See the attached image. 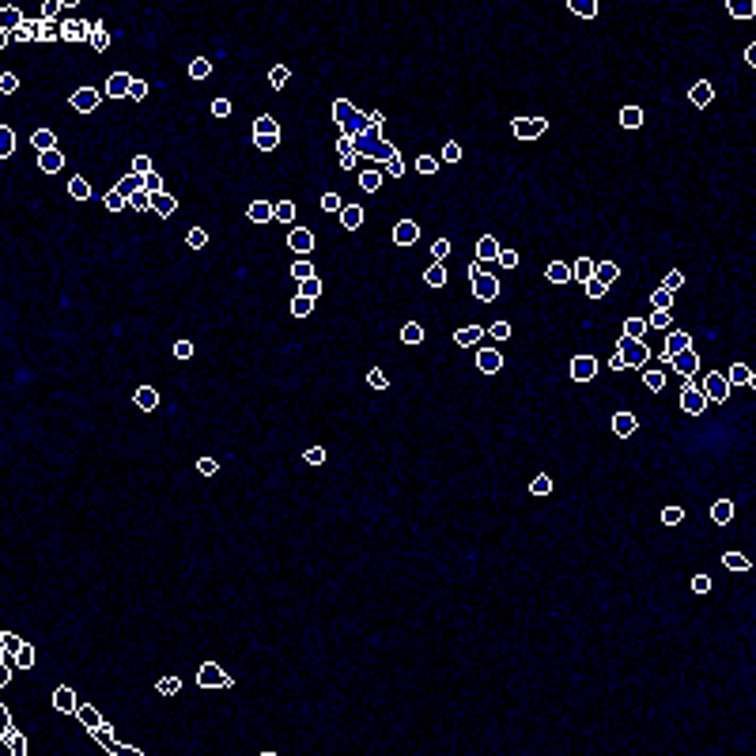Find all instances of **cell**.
I'll return each mask as SVG.
<instances>
[{"mask_svg": "<svg viewBox=\"0 0 756 756\" xmlns=\"http://www.w3.org/2000/svg\"><path fill=\"white\" fill-rule=\"evenodd\" d=\"M314 246H318V238H314V231H310L306 223H295L291 231H288V250H291V257H310Z\"/></svg>", "mask_w": 756, "mask_h": 756, "instance_id": "3957f363", "label": "cell"}, {"mask_svg": "<svg viewBox=\"0 0 756 756\" xmlns=\"http://www.w3.org/2000/svg\"><path fill=\"white\" fill-rule=\"evenodd\" d=\"M129 212H140V216H144V212H151V193H144V190H140V193H133V197H129Z\"/></svg>", "mask_w": 756, "mask_h": 756, "instance_id": "b9f144b4", "label": "cell"}, {"mask_svg": "<svg viewBox=\"0 0 756 756\" xmlns=\"http://www.w3.org/2000/svg\"><path fill=\"white\" fill-rule=\"evenodd\" d=\"M151 212L159 216V220H174V216L182 212V201L174 197L170 190H163V193H151Z\"/></svg>", "mask_w": 756, "mask_h": 756, "instance_id": "7c38bea8", "label": "cell"}, {"mask_svg": "<svg viewBox=\"0 0 756 756\" xmlns=\"http://www.w3.org/2000/svg\"><path fill=\"white\" fill-rule=\"evenodd\" d=\"M163 190H167V178H163L159 170L144 174V193H163Z\"/></svg>", "mask_w": 756, "mask_h": 756, "instance_id": "ee69618b", "label": "cell"}, {"mask_svg": "<svg viewBox=\"0 0 756 756\" xmlns=\"http://www.w3.org/2000/svg\"><path fill=\"white\" fill-rule=\"evenodd\" d=\"M692 382H696L699 390H704L707 405H726V401H730V393H733V386L726 382V375H722V371H715V367H704Z\"/></svg>", "mask_w": 756, "mask_h": 756, "instance_id": "6da1fadb", "label": "cell"}, {"mask_svg": "<svg viewBox=\"0 0 756 756\" xmlns=\"http://www.w3.org/2000/svg\"><path fill=\"white\" fill-rule=\"evenodd\" d=\"M665 367H670L673 375H681V378H696L699 371H704V359H699L696 348H685V352H677Z\"/></svg>", "mask_w": 756, "mask_h": 756, "instance_id": "277c9868", "label": "cell"}, {"mask_svg": "<svg viewBox=\"0 0 756 756\" xmlns=\"http://www.w3.org/2000/svg\"><path fill=\"white\" fill-rule=\"evenodd\" d=\"M722 375H726V382H730L733 390H741V386H752V382H756V371H752L749 364H741V359H733V364H730L726 371H722Z\"/></svg>", "mask_w": 756, "mask_h": 756, "instance_id": "e0dca14e", "label": "cell"}, {"mask_svg": "<svg viewBox=\"0 0 756 756\" xmlns=\"http://www.w3.org/2000/svg\"><path fill=\"white\" fill-rule=\"evenodd\" d=\"M330 114H333V122H337V125H344L348 117L356 114V103H352L348 95H337V98H333V106H330Z\"/></svg>", "mask_w": 756, "mask_h": 756, "instance_id": "1f68e13d", "label": "cell"}, {"mask_svg": "<svg viewBox=\"0 0 756 756\" xmlns=\"http://www.w3.org/2000/svg\"><path fill=\"white\" fill-rule=\"evenodd\" d=\"M601 371H605V364H601L598 356H590V352H578V356H571V364H567V375H571L575 382H594Z\"/></svg>", "mask_w": 756, "mask_h": 756, "instance_id": "7a4b0ae2", "label": "cell"}, {"mask_svg": "<svg viewBox=\"0 0 756 756\" xmlns=\"http://www.w3.org/2000/svg\"><path fill=\"white\" fill-rule=\"evenodd\" d=\"M61 12H64V0H42V4H38V19H42V23H57Z\"/></svg>", "mask_w": 756, "mask_h": 756, "instance_id": "8d00e7d4", "label": "cell"}, {"mask_svg": "<svg viewBox=\"0 0 756 756\" xmlns=\"http://www.w3.org/2000/svg\"><path fill=\"white\" fill-rule=\"evenodd\" d=\"M12 662H16V673H30L38 665V646L35 643H23V651H19Z\"/></svg>", "mask_w": 756, "mask_h": 756, "instance_id": "f546056e", "label": "cell"}, {"mask_svg": "<svg viewBox=\"0 0 756 756\" xmlns=\"http://www.w3.org/2000/svg\"><path fill=\"white\" fill-rule=\"evenodd\" d=\"M598 261H601V257H575V261H571V280L578 284V288L594 280V265H598Z\"/></svg>", "mask_w": 756, "mask_h": 756, "instance_id": "cb8c5ba5", "label": "cell"}, {"mask_svg": "<svg viewBox=\"0 0 756 756\" xmlns=\"http://www.w3.org/2000/svg\"><path fill=\"white\" fill-rule=\"evenodd\" d=\"M95 201H103V208H106V212H125V208H129V201H125V197L117 193V190H110L106 197H95Z\"/></svg>", "mask_w": 756, "mask_h": 756, "instance_id": "f35d334b", "label": "cell"}, {"mask_svg": "<svg viewBox=\"0 0 756 756\" xmlns=\"http://www.w3.org/2000/svg\"><path fill=\"white\" fill-rule=\"evenodd\" d=\"M420 235H424V227L412 220V216H401L397 223H393V243L397 246H416L420 243Z\"/></svg>", "mask_w": 756, "mask_h": 756, "instance_id": "8fae6325", "label": "cell"}, {"mask_svg": "<svg viewBox=\"0 0 756 756\" xmlns=\"http://www.w3.org/2000/svg\"><path fill=\"white\" fill-rule=\"evenodd\" d=\"M477 371H480V375H499V371H503V352H499V344L484 341V344L477 348Z\"/></svg>", "mask_w": 756, "mask_h": 756, "instance_id": "52a82bcc", "label": "cell"}, {"mask_svg": "<svg viewBox=\"0 0 756 756\" xmlns=\"http://www.w3.org/2000/svg\"><path fill=\"white\" fill-rule=\"evenodd\" d=\"M114 190H117V193H122L125 201H129V197H133V193H140V190H144V178H140V174H129V170H125L122 178H117V185H114Z\"/></svg>", "mask_w": 756, "mask_h": 756, "instance_id": "d590c367", "label": "cell"}, {"mask_svg": "<svg viewBox=\"0 0 756 756\" xmlns=\"http://www.w3.org/2000/svg\"><path fill=\"white\" fill-rule=\"evenodd\" d=\"M129 401H133V409H136V412H156V409H159V390L151 386V382H140Z\"/></svg>", "mask_w": 756, "mask_h": 756, "instance_id": "4fadbf2b", "label": "cell"}, {"mask_svg": "<svg viewBox=\"0 0 756 756\" xmlns=\"http://www.w3.org/2000/svg\"><path fill=\"white\" fill-rule=\"evenodd\" d=\"M151 95V83L144 80V76H133V91H129V103H148Z\"/></svg>", "mask_w": 756, "mask_h": 756, "instance_id": "ab89813d", "label": "cell"}, {"mask_svg": "<svg viewBox=\"0 0 756 756\" xmlns=\"http://www.w3.org/2000/svg\"><path fill=\"white\" fill-rule=\"evenodd\" d=\"M64 193L72 197V201H95V185L83 178V174H76V170H64Z\"/></svg>", "mask_w": 756, "mask_h": 756, "instance_id": "9c48e42d", "label": "cell"}, {"mask_svg": "<svg viewBox=\"0 0 756 756\" xmlns=\"http://www.w3.org/2000/svg\"><path fill=\"white\" fill-rule=\"evenodd\" d=\"M594 280H598V284H605V288H612V284L620 280V261H612V257H601L598 265H594Z\"/></svg>", "mask_w": 756, "mask_h": 756, "instance_id": "603a6c76", "label": "cell"}, {"mask_svg": "<svg viewBox=\"0 0 756 756\" xmlns=\"http://www.w3.org/2000/svg\"><path fill=\"white\" fill-rule=\"evenodd\" d=\"M726 19H733V23H756V0H726Z\"/></svg>", "mask_w": 756, "mask_h": 756, "instance_id": "ffe728a7", "label": "cell"}, {"mask_svg": "<svg viewBox=\"0 0 756 756\" xmlns=\"http://www.w3.org/2000/svg\"><path fill=\"white\" fill-rule=\"evenodd\" d=\"M651 333L646 330V314H628L620 325V337H632V341H643V337Z\"/></svg>", "mask_w": 756, "mask_h": 756, "instance_id": "4316f807", "label": "cell"}, {"mask_svg": "<svg viewBox=\"0 0 756 756\" xmlns=\"http://www.w3.org/2000/svg\"><path fill=\"white\" fill-rule=\"evenodd\" d=\"M367 386L375 390V393H386V390H390V378H386V371H382V367H371V371H367Z\"/></svg>", "mask_w": 756, "mask_h": 756, "instance_id": "60d3db41", "label": "cell"}, {"mask_svg": "<svg viewBox=\"0 0 756 756\" xmlns=\"http://www.w3.org/2000/svg\"><path fill=\"white\" fill-rule=\"evenodd\" d=\"M16 151H19V133H16V125L0 122V159H12Z\"/></svg>", "mask_w": 756, "mask_h": 756, "instance_id": "d4e9b609", "label": "cell"}, {"mask_svg": "<svg viewBox=\"0 0 756 756\" xmlns=\"http://www.w3.org/2000/svg\"><path fill=\"white\" fill-rule=\"evenodd\" d=\"M288 277H291L295 284H303V280L318 277V269H314V261H310V257H291V265H288Z\"/></svg>", "mask_w": 756, "mask_h": 756, "instance_id": "83f0119b", "label": "cell"}, {"mask_svg": "<svg viewBox=\"0 0 756 756\" xmlns=\"http://www.w3.org/2000/svg\"><path fill=\"white\" fill-rule=\"evenodd\" d=\"M412 170L420 174V178H435V174L443 170V163L435 159V151H420V156L412 159Z\"/></svg>", "mask_w": 756, "mask_h": 756, "instance_id": "484cf974", "label": "cell"}, {"mask_svg": "<svg viewBox=\"0 0 756 756\" xmlns=\"http://www.w3.org/2000/svg\"><path fill=\"white\" fill-rule=\"evenodd\" d=\"M314 303H318V299H306V295L295 291L291 299H288V314H291V318H310V314H314Z\"/></svg>", "mask_w": 756, "mask_h": 756, "instance_id": "e575fe53", "label": "cell"}, {"mask_svg": "<svg viewBox=\"0 0 756 756\" xmlns=\"http://www.w3.org/2000/svg\"><path fill=\"white\" fill-rule=\"evenodd\" d=\"M23 643H27V639H23V635H19V632H12V628H0V651H4V654H12V658H16V654L23 651Z\"/></svg>", "mask_w": 756, "mask_h": 756, "instance_id": "836d02e7", "label": "cell"}, {"mask_svg": "<svg viewBox=\"0 0 756 756\" xmlns=\"http://www.w3.org/2000/svg\"><path fill=\"white\" fill-rule=\"evenodd\" d=\"M364 220H367V208L359 204V201H348L341 212H337V223L348 227V231H359V227H364Z\"/></svg>", "mask_w": 756, "mask_h": 756, "instance_id": "2e32d148", "label": "cell"}, {"mask_svg": "<svg viewBox=\"0 0 756 756\" xmlns=\"http://www.w3.org/2000/svg\"><path fill=\"white\" fill-rule=\"evenodd\" d=\"M446 280H450V272H446L443 261H431V265L424 269V284H427V288H446Z\"/></svg>", "mask_w": 756, "mask_h": 756, "instance_id": "4dcf8cb0", "label": "cell"}, {"mask_svg": "<svg viewBox=\"0 0 756 756\" xmlns=\"http://www.w3.org/2000/svg\"><path fill=\"white\" fill-rule=\"evenodd\" d=\"M23 19H27L23 4H4L0 8V30H8V35H16V30L23 27Z\"/></svg>", "mask_w": 756, "mask_h": 756, "instance_id": "7402d4cb", "label": "cell"}, {"mask_svg": "<svg viewBox=\"0 0 756 756\" xmlns=\"http://www.w3.org/2000/svg\"><path fill=\"white\" fill-rule=\"evenodd\" d=\"M386 182H390V178H386V170H382V167H375V163H371V159H367V167L356 174V185H359V193H367V197H371V193H378Z\"/></svg>", "mask_w": 756, "mask_h": 756, "instance_id": "ba28073f", "label": "cell"}, {"mask_svg": "<svg viewBox=\"0 0 756 756\" xmlns=\"http://www.w3.org/2000/svg\"><path fill=\"white\" fill-rule=\"evenodd\" d=\"M322 288H325V284H322V277H310V280H303L295 291H299V295H306V299H318V295H322Z\"/></svg>", "mask_w": 756, "mask_h": 756, "instance_id": "7bdbcfd3", "label": "cell"}, {"mask_svg": "<svg viewBox=\"0 0 756 756\" xmlns=\"http://www.w3.org/2000/svg\"><path fill=\"white\" fill-rule=\"evenodd\" d=\"M662 288H665V291H673V295H681V291L688 288L685 269H670V272H665V277H662Z\"/></svg>", "mask_w": 756, "mask_h": 756, "instance_id": "74e56055", "label": "cell"}, {"mask_svg": "<svg viewBox=\"0 0 756 756\" xmlns=\"http://www.w3.org/2000/svg\"><path fill=\"white\" fill-rule=\"evenodd\" d=\"M571 261L575 257H552L549 265H545V280H549L552 288H567V284H575L571 280Z\"/></svg>", "mask_w": 756, "mask_h": 756, "instance_id": "30bf717a", "label": "cell"}, {"mask_svg": "<svg viewBox=\"0 0 756 756\" xmlns=\"http://www.w3.org/2000/svg\"><path fill=\"white\" fill-rule=\"evenodd\" d=\"M0 741L8 745V752H12V756H30V733H27L23 726H12Z\"/></svg>", "mask_w": 756, "mask_h": 756, "instance_id": "44dd1931", "label": "cell"}, {"mask_svg": "<svg viewBox=\"0 0 756 756\" xmlns=\"http://www.w3.org/2000/svg\"><path fill=\"white\" fill-rule=\"evenodd\" d=\"M719 564L726 567V571H733V575H745V571H752V567H756V560H752V556H745L741 549H726V552L719 556Z\"/></svg>", "mask_w": 756, "mask_h": 756, "instance_id": "9a60e30c", "label": "cell"}, {"mask_svg": "<svg viewBox=\"0 0 756 756\" xmlns=\"http://www.w3.org/2000/svg\"><path fill=\"white\" fill-rule=\"evenodd\" d=\"M265 197V193H261ZM272 220H277L280 227H295V220H299V208H295L291 197H272Z\"/></svg>", "mask_w": 756, "mask_h": 756, "instance_id": "5bb4252c", "label": "cell"}, {"mask_svg": "<svg viewBox=\"0 0 756 756\" xmlns=\"http://www.w3.org/2000/svg\"><path fill=\"white\" fill-rule=\"evenodd\" d=\"M401 341L409 344V348H424V344H427V325H424V322H409V325L401 330Z\"/></svg>", "mask_w": 756, "mask_h": 756, "instance_id": "f1b7e54d", "label": "cell"}, {"mask_svg": "<svg viewBox=\"0 0 756 756\" xmlns=\"http://www.w3.org/2000/svg\"><path fill=\"white\" fill-rule=\"evenodd\" d=\"M35 163L42 174H50V178H57V174L69 170V156H64V148H53V151H35Z\"/></svg>", "mask_w": 756, "mask_h": 756, "instance_id": "8992f818", "label": "cell"}, {"mask_svg": "<svg viewBox=\"0 0 756 756\" xmlns=\"http://www.w3.org/2000/svg\"><path fill=\"white\" fill-rule=\"evenodd\" d=\"M681 412L685 416H704L707 412V397H704V390H699L692 378L681 386Z\"/></svg>", "mask_w": 756, "mask_h": 756, "instance_id": "5b68a950", "label": "cell"}, {"mask_svg": "<svg viewBox=\"0 0 756 756\" xmlns=\"http://www.w3.org/2000/svg\"><path fill=\"white\" fill-rule=\"evenodd\" d=\"M681 303V295H673V291H665L662 284L651 291V310H673V306Z\"/></svg>", "mask_w": 756, "mask_h": 756, "instance_id": "d6a6232c", "label": "cell"}, {"mask_svg": "<svg viewBox=\"0 0 756 756\" xmlns=\"http://www.w3.org/2000/svg\"><path fill=\"white\" fill-rule=\"evenodd\" d=\"M488 341V325H462V330H454V344L458 348H477Z\"/></svg>", "mask_w": 756, "mask_h": 756, "instance_id": "ac0fdd59", "label": "cell"}, {"mask_svg": "<svg viewBox=\"0 0 756 756\" xmlns=\"http://www.w3.org/2000/svg\"><path fill=\"white\" fill-rule=\"evenodd\" d=\"M567 310V306H564ZM525 322H530V318H525ZM514 325H522V322H514V318H496V322L488 325V341L492 344H507L511 337H514Z\"/></svg>", "mask_w": 756, "mask_h": 756, "instance_id": "d6986e66", "label": "cell"}, {"mask_svg": "<svg viewBox=\"0 0 756 756\" xmlns=\"http://www.w3.org/2000/svg\"><path fill=\"white\" fill-rule=\"evenodd\" d=\"M583 295H586V299H605L609 288H605V284H598V280H590V284H583Z\"/></svg>", "mask_w": 756, "mask_h": 756, "instance_id": "f6af8a7d", "label": "cell"}]
</instances>
